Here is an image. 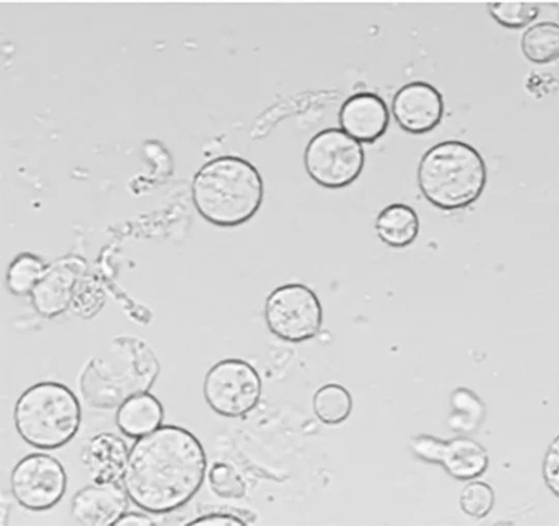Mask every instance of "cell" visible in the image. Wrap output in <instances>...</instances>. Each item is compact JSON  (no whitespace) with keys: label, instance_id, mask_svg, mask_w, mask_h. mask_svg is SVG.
<instances>
[{"label":"cell","instance_id":"6da1fadb","mask_svg":"<svg viewBox=\"0 0 559 526\" xmlns=\"http://www.w3.org/2000/svg\"><path fill=\"white\" fill-rule=\"evenodd\" d=\"M206 470L201 441L183 427L162 425L131 445L122 485L134 505L165 514L199 492Z\"/></svg>","mask_w":559,"mask_h":526},{"label":"cell","instance_id":"7a4b0ae2","mask_svg":"<svg viewBox=\"0 0 559 526\" xmlns=\"http://www.w3.org/2000/svg\"><path fill=\"white\" fill-rule=\"evenodd\" d=\"M159 372V360L143 339L119 335L86 361L79 374V392L88 407L110 410L148 392Z\"/></svg>","mask_w":559,"mask_h":526},{"label":"cell","instance_id":"3957f363","mask_svg":"<svg viewBox=\"0 0 559 526\" xmlns=\"http://www.w3.org/2000/svg\"><path fill=\"white\" fill-rule=\"evenodd\" d=\"M191 196L198 213L218 227H236L260 210L264 182L257 167L236 155H221L195 172Z\"/></svg>","mask_w":559,"mask_h":526},{"label":"cell","instance_id":"277c9868","mask_svg":"<svg viewBox=\"0 0 559 526\" xmlns=\"http://www.w3.org/2000/svg\"><path fill=\"white\" fill-rule=\"evenodd\" d=\"M417 183L433 206L444 211L461 210L480 198L487 183L486 163L466 142L441 141L423 154Z\"/></svg>","mask_w":559,"mask_h":526},{"label":"cell","instance_id":"5b68a950","mask_svg":"<svg viewBox=\"0 0 559 526\" xmlns=\"http://www.w3.org/2000/svg\"><path fill=\"white\" fill-rule=\"evenodd\" d=\"M81 404L63 383L41 381L27 387L13 408L17 434L39 450H56L68 444L81 426Z\"/></svg>","mask_w":559,"mask_h":526},{"label":"cell","instance_id":"8992f818","mask_svg":"<svg viewBox=\"0 0 559 526\" xmlns=\"http://www.w3.org/2000/svg\"><path fill=\"white\" fill-rule=\"evenodd\" d=\"M304 165L308 176L319 186L341 189L360 176L365 151L361 143L343 129L325 128L308 141Z\"/></svg>","mask_w":559,"mask_h":526},{"label":"cell","instance_id":"52a82bcc","mask_svg":"<svg viewBox=\"0 0 559 526\" xmlns=\"http://www.w3.org/2000/svg\"><path fill=\"white\" fill-rule=\"evenodd\" d=\"M264 318L273 335L288 343H301L319 333L323 311L311 288L289 283L276 287L266 297Z\"/></svg>","mask_w":559,"mask_h":526},{"label":"cell","instance_id":"ba28073f","mask_svg":"<svg viewBox=\"0 0 559 526\" xmlns=\"http://www.w3.org/2000/svg\"><path fill=\"white\" fill-rule=\"evenodd\" d=\"M262 381L258 371L246 360L226 358L214 363L203 380V396L217 415L238 418L258 405Z\"/></svg>","mask_w":559,"mask_h":526},{"label":"cell","instance_id":"9c48e42d","mask_svg":"<svg viewBox=\"0 0 559 526\" xmlns=\"http://www.w3.org/2000/svg\"><path fill=\"white\" fill-rule=\"evenodd\" d=\"M68 476L64 467L50 454L35 452L23 456L10 475L13 499L29 511H46L64 497Z\"/></svg>","mask_w":559,"mask_h":526},{"label":"cell","instance_id":"30bf717a","mask_svg":"<svg viewBox=\"0 0 559 526\" xmlns=\"http://www.w3.org/2000/svg\"><path fill=\"white\" fill-rule=\"evenodd\" d=\"M87 271L86 261L68 254L48 264L29 297L35 311L47 319L71 308L80 282Z\"/></svg>","mask_w":559,"mask_h":526},{"label":"cell","instance_id":"8fae6325","mask_svg":"<svg viewBox=\"0 0 559 526\" xmlns=\"http://www.w3.org/2000/svg\"><path fill=\"white\" fill-rule=\"evenodd\" d=\"M392 115L397 124L412 134L433 130L442 120L444 100L440 91L425 81L402 85L393 95Z\"/></svg>","mask_w":559,"mask_h":526},{"label":"cell","instance_id":"7c38bea8","mask_svg":"<svg viewBox=\"0 0 559 526\" xmlns=\"http://www.w3.org/2000/svg\"><path fill=\"white\" fill-rule=\"evenodd\" d=\"M129 497L122 482L93 483L78 490L70 504L72 518L87 526L115 525L129 507Z\"/></svg>","mask_w":559,"mask_h":526},{"label":"cell","instance_id":"4fadbf2b","mask_svg":"<svg viewBox=\"0 0 559 526\" xmlns=\"http://www.w3.org/2000/svg\"><path fill=\"white\" fill-rule=\"evenodd\" d=\"M389 122L390 112L385 100L371 92L348 96L338 111L341 129L359 142L377 141L385 133Z\"/></svg>","mask_w":559,"mask_h":526},{"label":"cell","instance_id":"5bb4252c","mask_svg":"<svg viewBox=\"0 0 559 526\" xmlns=\"http://www.w3.org/2000/svg\"><path fill=\"white\" fill-rule=\"evenodd\" d=\"M130 447L118 434L100 432L83 445L80 462L94 483L122 482Z\"/></svg>","mask_w":559,"mask_h":526},{"label":"cell","instance_id":"9a60e30c","mask_svg":"<svg viewBox=\"0 0 559 526\" xmlns=\"http://www.w3.org/2000/svg\"><path fill=\"white\" fill-rule=\"evenodd\" d=\"M164 407L150 392L135 395L118 407L115 421L128 438L139 439L162 426Z\"/></svg>","mask_w":559,"mask_h":526},{"label":"cell","instance_id":"2e32d148","mask_svg":"<svg viewBox=\"0 0 559 526\" xmlns=\"http://www.w3.org/2000/svg\"><path fill=\"white\" fill-rule=\"evenodd\" d=\"M440 465L454 479L473 480L488 468L489 455L480 443L463 435L445 442Z\"/></svg>","mask_w":559,"mask_h":526},{"label":"cell","instance_id":"e0dca14e","mask_svg":"<svg viewBox=\"0 0 559 526\" xmlns=\"http://www.w3.org/2000/svg\"><path fill=\"white\" fill-rule=\"evenodd\" d=\"M379 239L392 248L412 244L419 232V217L416 211L405 203H392L383 207L374 223Z\"/></svg>","mask_w":559,"mask_h":526},{"label":"cell","instance_id":"ac0fdd59","mask_svg":"<svg viewBox=\"0 0 559 526\" xmlns=\"http://www.w3.org/2000/svg\"><path fill=\"white\" fill-rule=\"evenodd\" d=\"M486 417V405L472 390L460 386L450 395L448 427L460 434L476 432Z\"/></svg>","mask_w":559,"mask_h":526},{"label":"cell","instance_id":"d6986e66","mask_svg":"<svg viewBox=\"0 0 559 526\" xmlns=\"http://www.w3.org/2000/svg\"><path fill=\"white\" fill-rule=\"evenodd\" d=\"M523 55L537 64L559 59V23L542 21L528 26L521 36Z\"/></svg>","mask_w":559,"mask_h":526},{"label":"cell","instance_id":"ffe728a7","mask_svg":"<svg viewBox=\"0 0 559 526\" xmlns=\"http://www.w3.org/2000/svg\"><path fill=\"white\" fill-rule=\"evenodd\" d=\"M312 407L314 415L321 422L338 425L349 417L353 409V398L344 386L328 383L316 391Z\"/></svg>","mask_w":559,"mask_h":526},{"label":"cell","instance_id":"44dd1931","mask_svg":"<svg viewBox=\"0 0 559 526\" xmlns=\"http://www.w3.org/2000/svg\"><path fill=\"white\" fill-rule=\"evenodd\" d=\"M47 264L36 254L22 252L10 263L5 283L15 296H29L46 271Z\"/></svg>","mask_w":559,"mask_h":526},{"label":"cell","instance_id":"7402d4cb","mask_svg":"<svg viewBox=\"0 0 559 526\" xmlns=\"http://www.w3.org/2000/svg\"><path fill=\"white\" fill-rule=\"evenodd\" d=\"M209 487L223 499H241L246 495L247 485L238 470L226 462H214L207 471Z\"/></svg>","mask_w":559,"mask_h":526},{"label":"cell","instance_id":"603a6c76","mask_svg":"<svg viewBox=\"0 0 559 526\" xmlns=\"http://www.w3.org/2000/svg\"><path fill=\"white\" fill-rule=\"evenodd\" d=\"M487 7L492 19L507 28L524 27L539 13V5L535 2H492Z\"/></svg>","mask_w":559,"mask_h":526},{"label":"cell","instance_id":"cb8c5ba5","mask_svg":"<svg viewBox=\"0 0 559 526\" xmlns=\"http://www.w3.org/2000/svg\"><path fill=\"white\" fill-rule=\"evenodd\" d=\"M495 504V492L492 487L484 481H471L461 491V510L473 518L487 516Z\"/></svg>","mask_w":559,"mask_h":526},{"label":"cell","instance_id":"d4e9b609","mask_svg":"<svg viewBox=\"0 0 559 526\" xmlns=\"http://www.w3.org/2000/svg\"><path fill=\"white\" fill-rule=\"evenodd\" d=\"M445 442L430 434H418L409 440V449L420 461L440 465Z\"/></svg>","mask_w":559,"mask_h":526},{"label":"cell","instance_id":"484cf974","mask_svg":"<svg viewBox=\"0 0 559 526\" xmlns=\"http://www.w3.org/2000/svg\"><path fill=\"white\" fill-rule=\"evenodd\" d=\"M542 476L547 488L559 498V434L550 442L544 455Z\"/></svg>","mask_w":559,"mask_h":526},{"label":"cell","instance_id":"4316f807","mask_svg":"<svg viewBox=\"0 0 559 526\" xmlns=\"http://www.w3.org/2000/svg\"><path fill=\"white\" fill-rule=\"evenodd\" d=\"M187 525L210 526V525H246V522L236 514L227 512H212L194 519H191Z\"/></svg>","mask_w":559,"mask_h":526},{"label":"cell","instance_id":"83f0119b","mask_svg":"<svg viewBox=\"0 0 559 526\" xmlns=\"http://www.w3.org/2000/svg\"><path fill=\"white\" fill-rule=\"evenodd\" d=\"M116 526H129V525H142V526H151L156 525V522L148 516L147 514L140 512H126L116 522Z\"/></svg>","mask_w":559,"mask_h":526}]
</instances>
